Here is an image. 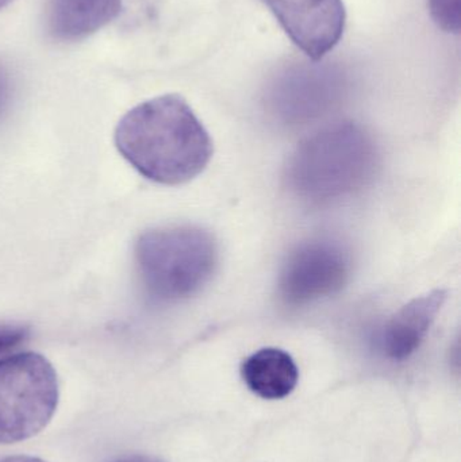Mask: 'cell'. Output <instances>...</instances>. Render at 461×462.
<instances>
[{
    "label": "cell",
    "mask_w": 461,
    "mask_h": 462,
    "mask_svg": "<svg viewBox=\"0 0 461 462\" xmlns=\"http://www.w3.org/2000/svg\"><path fill=\"white\" fill-rule=\"evenodd\" d=\"M348 250L332 239L300 245L287 257L278 279V293L286 306L302 307L337 293L351 276Z\"/></svg>",
    "instance_id": "obj_5"
},
{
    "label": "cell",
    "mask_w": 461,
    "mask_h": 462,
    "mask_svg": "<svg viewBox=\"0 0 461 462\" xmlns=\"http://www.w3.org/2000/svg\"><path fill=\"white\" fill-rule=\"evenodd\" d=\"M59 382L51 364L37 353L0 360V444L37 436L59 406Z\"/></svg>",
    "instance_id": "obj_4"
},
{
    "label": "cell",
    "mask_w": 461,
    "mask_h": 462,
    "mask_svg": "<svg viewBox=\"0 0 461 462\" xmlns=\"http://www.w3.org/2000/svg\"><path fill=\"white\" fill-rule=\"evenodd\" d=\"M29 336V328L21 325H0V355L18 346Z\"/></svg>",
    "instance_id": "obj_12"
},
{
    "label": "cell",
    "mask_w": 461,
    "mask_h": 462,
    "mask_svg": "<svg viewBox=\"0 0 461 462\" xmlns=\"http://www.w3.org/2000/svg\"><path fill=\"white\" fill-rule=\"evenodd\" d=\"M447 298V291H430L398 310L379 331V352L392 361L411 357L427 338Z\"/></svg>",
    "instance_id": "obj_8"
},
{
    "label": "cell",
    "mask_w": 461,
    "mask_h": 462,
    "mask_svg": "<svg viewBox=\"0 0 461 462\" xmlns=\"http://www.w3.org/2000/svg\"><path fill=\"white\" fill-rule=\"evenodd\" d=\"M10 79H8L7 73L0 68V116H2L5 108H7L8 103H10Z\"/></svg>",
    "instance_id": "obj_13"
},
{
    "label": "cell",
    "mask_w": 461,
    "mask_h": 462,
    "mask_svg": "<svg viewBox=\"0 0 461 462\" xmlns=\"http://www.w3.org/2000/svg\"><path fill=\"white\" fill-rule=\"evenodd\" d=\"M11 2H14V0H0V10H3V8L7 7V5H10Z\"/></svg>",
    "instance_id": "obj_16"
},
{
    "label": "cell",
    "mask_w": 461,
    "mask_h": 462,
    "mask_svg": "<svg viewBox=\"0 0 461 462\" xmlns=\"http://www.w3.org/2000/svg\"><path fill=\"white\" fill-rule=\"evenodd\" d=\"M275 16L287 37L311 61H321L346 32L343 0H259Z\"/></svg>",
    "instance_id": "obj_6"
},
{
    "label": "cell",
    "mask_w": 461,
    "mask_h": 462,
    "mask_svg": "<svg viewBox=\"0 0 461 462\" xmlns=\"http://www.w3.org/2000/svg\"><path fill=\"white\" fill-rule=\"evenodd\" d=\"M0 462H45L37 457H29V456H16V457L5 458Z\"/></svg>",
    "instance_id": "obj_15"
},
{
    "label": "cell",
    "mask_w": 461,
    "mask_h": 462,
    "mask_svg": "<svg viewBox=\"0 0 461 462\" xmlns=\"http://www.w3.org/2000/svg\"><path fill=\"white\" fill-rule=\"evenodd\" d=\"M433 22L447 32L459 34L461 26V0H428Z\"/></svg>",
    "instance_id": "obj_11"
},
{
    "label": "cell",
    "mask_w": 461,
    "mask_h": 462,
    "mask_svg": "<svg viewBox=\"0 0 461 462\" xmlns=\"http://www.w3.org/2000/svg\"><path fill=\"white\" fill-rule=\"evenodd\" d=\"M119 153L149 180L189 183L207 168L213 140L180 95L153 97L130 110L115 130Z\"/></svg>",
    "instance_id": "obj_1"
},
{
    "label": "cell",
    "mask_w": 461,
    "mask_h": 462,
    "mask_svg": "<svg viewBox=\"0 0 461 462\" xmlns=\"http://www.w3.org/2000/svg\"><path fill=\"white\" fill-rule=\"evenodd\" d=\"M213 234L198 226L146 231L135 244V263L152 303L172 304L199 293L218 266Z\"/></svg>",
    "instance_id": "obj_3"
},
{
    "label": "cell",
    "mask_w": 461,
    "mask_h": 462,
    "mask_svg": "<svg viewBox=\"0 0 461 462\" xmlns=\"http://www.w3.org/2000/svg\"><path fill=\"white\" fill-rule=\"evenodd\" d=\"M122 10V0H51L49 32L56 40H83L107 26Z\"/></svg>",
    "instance_id": "obj_10"
},
{
    "label": "cell",
    "mask_w": 461,
    "mask_h": 462,
    "mask_svg": "<svg viewBox=\"0 0 461 462\" xmlns=\"http://www.w3.org/2000/svg\"><path fill=\"white\" fill-rule=\"evenodd\" d=\"M108 462H167L161 460L159 457H153V456H146V455H129L124 456V457L115 458V460H111Z\"/></svg>",
    "instance_id": "obj_14"
},
{
    "label": "cell",
    "mask_w": 461,
    "mask_h": 462,
    "mask_svg": "<svg viewBox=\"0 0 461 462\" xmlns=\"http://www.w3.org/2000/svg\"><path fill=\"white\" fill-rule=\"evenodd\" d=\"M341 92V79L325 68H300L286 73L272 92L276 116L289 124H305L327 113Z\"/></svg>",
    "instance_id": "obj_7"
},
{
    "label": "cell",
    "mask_w": 461,
    "mask_h": 462,
    "mask_svg": "<svg viewBox=\"0 0 461 462\" xmlns=\"http://www.w3.org/2000/svg\"><path fill=\"white\" fill-rule=\"evenodd\" d=\"M373 137L354 122H340L306 138L287 167L290 189L306 202L329 203L362 189L375 173Z\"/></svg>",
    "instance_id": "obj_2"
},
{
    "label": "cell",
    "mask_w": 461,
    "mask_h": 462,
    "mask_svg": "<svg viewBox=\"0 0 461 462\" xmlns=\"http://www.w3.org/2000/svg\"><path fill=\"white\" fill-rule=\"evenodd\" d=\"M241 377L254 395L265 401H281L294 393L300 369L294 358L278 347H264L244 360Z\"/></svg>",
    "instance_id": "obj_9"
}]
</instances>
